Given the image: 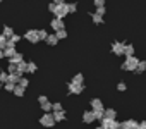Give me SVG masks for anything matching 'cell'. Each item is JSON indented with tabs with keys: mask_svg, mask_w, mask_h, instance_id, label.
Segmentation results:
<instances>
[{
	"mask_svg": "<svg viewBox=\"0 0 146 129\" xmlns=\"http://www.w3.org/2000/svg\"><path fill=\"white\" fill-rule=\"evenodd\" d=\"M67 9H69V14H74L76 11H78V4H67Z\"/></svg>",
	"mask_w": 146,
	"mask_h": 129,
	"instance_id": "obj_30",
	"label": "cell"
},
{
	"mask_svg": "<svg viewBox=\"0 0 146 129\" xmlns=\"http://www.w3.org/2000/svg\"><path fill=\"white\" fill-rule=\"evenodd\" d=\"M45 41H46V43H48V45H50V47H55V45H57V43H58V38H57V36H55V35H48V36H46V40H45Z\"/></svg>",
	"mask_w": 146,
	"mask_h": 129,
	"instance_id": "obj_17",
	"label": "cell"
},
{
	"mask_svg": "<svg viewBox=\"0 0 146 129\" xmlns=\"http://www.w3.org/2000/svg\"><path fill=\"white\" fill-rule=\"evenodd\" d=\"M124 55H125V57L134 55V47H132V45H129V43H125V47H124Z\"/></svg>",
	"mask_w": 146,
	"mask_h": 129,
	"instance_id": "obj_18",
	"label": "cell"
},
{
	"mask_svg": "<svg viewBox=\"0 0 146 129\" xmlns=\"http://www.w3.org/2000/svg\"><path fill=\"white\" fill-rule=\"evenodd\" d=\"M65 0H53V4H64Z\"/></svg>",
	"mask_w": 146,
	"mask_h": 129,
	"instance_id": "obj_44",
	"label": "cell"
},
{
	"mask_svg": "<svg viewBox=\"0 0 146 129\" xmlns=\"http://www.w3.org/2000/svg\"><path fill=\"white\" fill-rule=\"evenodd\" d=\"M2 35H4L5 38H11V36L14 35V29H12L11 26H4V29H2Z\"/></svg>",
	"mask_w": 146,
	"mask_h": 129,
	"instance_id": "obj_21",
	"label": "cell"
},
{
	"mask_svg": "<svg viewBox=\"0 0 146 129\" xmlns=\"http://www.w3.org/2000/svg\"><path fill=\"white\" fill-rule=\"evenodd\" d=\"M7 40H11L14 45H17V43L21 41V36H19V35H12V36H11V38H7Z\"/></svg>",
	"mask_w": 146,
	"mask_h": 129,
	"instance_id": "obj_34",
	"label": "cell"
},
{
	"mask_svg": "<svg viewBox=\"0 0 146 129\" xmlns=\"http://www.w3.org/2000/svg\"><path fill=\"white\" fill-rule=\"evenodd\" d=\"M40 124H41L43 127H53V126H55L53 114H50V112H45V114L40 117Z\"/></svg>",
	"mask_w": 146,
	"mask_h": 129,
	"instance_id": "obj_3",
	"label": "cell"
},
{
	"mask_svg": "<svg viewBox=\"0 0 146 129\" xmlns=\"http://www.w3.org/2000/svg\"><path fill=\"white\" fill-rule=\"evenodd\" d=\"M105 115V119H115L117 117V110H113V108H105V112H103Z\"/></svg>",
	"mask_w": 146,
	"mask_h": 129,
	"instance_id": "obj_15",
	"label": "cell"
},
{
	"mask_svg": "<svg viewBox=\"0 0 146 129\" xmlns=\"http://www.w3.org/2000/svg\"><path fill=\"white\" fill-rule=\"evenodd\" d=\"M50 28H52L53 31H58V29H64V28H65V24H64V19H58V17H53V19L50 21Z\"/></svg>",
	"mask_w": 146,
	"mask_h": 129,
	"instance_id": "obj_7",
	"label": "cell"
},
{
	"mask_svg": "<svg viewBox=\"0 0 146 129\" xmlns=\"http://www.w3.org/2000/svg\"><path fill=\"white\" fill-rule=\"evenodd\" d=\"M21 60H24V59H23V53H19V52H17L14 57H11V59H9V64H14V66H17Z\"/></svg>",
	"mask_w": 146,
	"mask_h": 129,
	"instance_id": "obj_14",
	"label": "cell"
},
{
	"mask_svg": "<svg viewBox=\"0 0 146 129\" xmlns=\"http://www.w3.org/2000/svg\"><path fill=\"white\" fill-rule=\"evenodd\" d=\"M124 47H125V43H122V41H113V45H112L113 55H124Z\"/></svg>",
	"mask_w": 146,
	"mask_h": 129,
	"instance_id": "obj_8",
	"label": "cell"
},
{
	"mask_svg": "<svg viewBox=\"0 0 146 129\" xmlns=\"http://www.w3.org/2000/svg\"><path fill=\"white\" fill-rule=\"evenodd\" d=\"M2 2H4V0H0V4H2Z\"/></svg>",
	"mask_w": 146,
	"mask_h": 129,
	"instance_id": "obj_48",
	"label": "cell"
},
{
	"mask_svg": "<svg viewBox=\"0 0 146 129\" xmlns=\"http://www.w3.org/2000/svg\"><path fill=\"white\" fill-rule=\"evenodd\" d=\"M38 102H40V103H45V102H48V98H46L45 95H41V96H38Z\"/></svg>",
	"mask_w": 146,
	"mask_h": 129,
	"instance_id": "obj_42",
	"label": "cell"
},
{
	"mask_svg": "<svg viewBox=\"0 0 146 129\" xmlns=\"http://www.w3.org/2000/svg\"><path fill=\"white\" fill-rule=\"evenodd\" d=\"M12 93H14L16 96H24V88H21V86L17 84V86L14 88V91H12Z\"/></svg>",
	"mask_w": 146,
	"mask_h": 129,
	"instance_id": "obj_29",
	"label": "cell"
},
{
	"mask_svg": "<svg viewBox=\"0 0 146 129\" xmlns=\"http://www.w3.org/2000/svg\"><path fill=\"white\" fill-rule=\"evenodd\" d=\"M91 21H93L95 24H102V23H103V17L98 16V14H91Z\"/></svg>",
	"mask_w": 146,
	"mask_h": 129,
	"instance_id": "obj_27",
	"label": "cell"
},
{
	"mask_svg": "<svg viewBox=\"0 0 146 129\" xmlns=\"http://www.w3.org/2000/svg\"><path fill=\"white\" fill-rule=\"evenodd\" d=\"M5 43H7V38H5L2 33H0V50H4V48H5Z\"/></svg>",
	"mask_w": 146,
	"mask_h": 129,
	"instance_id": "obj_33",
	"label": "cell"
},
{
	"mask_svg": "<svg viewBox=\"0 0 146 129\" xmlns=\"http://www.w3.org/2000/svg\"><path fill=\"white\" fill-rule=\"evenodd\" d=\"M26 69H28V62L21 60V62L17 64V69H16V74H17V76H23V74L26 72Z\"/></svg>",
	"mask_w": 146,
	"mask_h": 129,
	"instance_id": "obj_11",
	"label": "cell"
},
{
	"mask_svg": "<svg viewBox=\"0 0 146 129\" xmlns=\"http://www.w3.org/2000/svg\"><path fill=\"white\" fill-rule=\"evenodd\" d=\"M24 40L29 41V43H38V41H40L38 31H36V29H28V31L24 33Z\"/></svg>",
	"mask_w": 146,
	"mask_h": 129,
	"instance_id": "obj_5",
	"label": "cell"
},
{
	"mask_svg": "<svg viewBox=\"0 0 146 129\" xmlns=\"http://www.w3.org/2000/svg\"><path fill=\"white\" fill-rule=\"evenodd\" d=\"M91 110H93V108H91ZM103 112H105V108H95V110H93L95 119H96V120H102V119H103V115H105Z\"/></svg>",
	"mask_w": 146,
	"mask_h": 129,
	"instance_id": "obj_19",
	"label": "cell"
},
{
	"mask_svg": "<svg viewBox=\"0 0 146 129\" xmlns=\"http://www.w3.org/2000/svg\"><path fill=\"white\" fill-rule=\"evenodd\" d=\"M41 105V110H45V112H50L52 110V103L50 102H45V103H40Z\"/></svg>",
	"mask_w": 146,
	"mask_h": 129,
	"instance_id": "obj_32",
	"label": "cell"
},
{
	"mask_svg": "<svg viewBox=\"0 0 146 129\" xmlns=\"http://www.w3.org/2000/svg\"><path fill=\"white\" fill-rule=\"evenodd\" d=\"M55 36L58 38V41H60V40H65V38H67V31H65V28H64V29L55 31Z\"/></svg>",
	"mask_w": 146,
	"mask_h": 129,
	"instance_id": "obj_23",
	"label": "cell"
},
{
	"mask_svg": "<svg viewBox=\"0 0 146 129\" xmlns=\"http://www.w3.org/2000/svg\"><path fill=\"white\" fill-rule=\"evenodd\" d=\"M17 84L16 83H12V81H7V83H4V90L5 91H14V88H16Z\"/></svg>",
	"mask_w": 146,
	"mask_h": 129,
	"instance_id": "obj_24",
	"label": "cell"
},
{
	"mask_svg": "<svg viewBox=\"0 0 146 129\" xmlns=\"http://www.w3.org/2000/svg\"><path fill=\"white\" fill-rule=\"evenodd\" d=\"M103 129H120V122H117L115 119H102V124H100Z\"/></svg>",
	"mask_w": 146,
	"mask_h": 129,
	"instance_id": "obj_4",
	"label": "cell"
},
{
	"mask_svg": "<svg viewBox=\"0 0 146 129\" xmlns=\"http://www.w3.org/2000/svg\"><path fill=\"white\" fill-rule=\"evenodd\" d=\"M91 108H93V110H95V108H103L102 100H100V98H93V100H91Z\"/></svg>",
	"mask_w": 146,
	"mask_h": 129,
	"instance_id": "obj_22",
	"label": "cell"
},
{
	"mask_svg": "<svg viewBox=\"0 0 146 129\" xmlns=\"http://www.w3.org/2000/svg\"><path fill=\"white\" fill-rule=\"evenodd\" d=\"M67 90L72 95H79L84 91V84H76V83H67Z\"/></svg>",
	"mask_w": 146,
	"mask_h": 129,
	"instance_id": "obj_6",
	"label": "cell"
},
{
	"mask_svg": "<svg viewBox=\"0 0 146 129\" xmlns=\"http://www.w3.org/2000/svg\"><path fill=\"white\" fill-rule=\"evenodd\" d=\"M67 14H69V9H67V2H64V4H57V5H55V11H53V17L64 19Z\"/></svg>",
	"mask_w": 146,
	"mask_h": 129,
	"instance_id": "obj_2",
	"label": "cell"
},
{
	"mask_svg": "<svg viewBox=\"0 0 146 129\" xmlns=\"http://www.w3.org/2000/svg\"><path fill=\"white\" fill-rule=\"evenodd\" d=\"M16 69H17V66H14V64H9L7 72H9V74H16Z\"/></svg>",
	"mask_w": 146,
	"mask_h": 129,
	"instance_id": "obj_36",
	"label": "cell"
},
{
	"mask_svg": "<svg viewBox=\"0 0 146 129\" xmlns=\"http://www.w3.org/2000/svg\"><path fill=\"white\" fill-rule=\"evenodd\" d=\"M137 129H146V120H143V122H139V127Z\"/></svg>",
	"mask_w": 146,
	"mask_h": 129,
	"instance_id": "obj_43",
	"label": "cell"
},
{
	"mask_svg": "<svg viewBox=\"0 0 146 129\" xmlns=\"http://www.w3.org/2000/svg\"><path fill=\"white\" fill-rule=\"evenodd\" d=\"M144 71H146V60H139L134 72H136V74H141V72H144Z\"/></svg>",
	"mask_w": 146,
	"mask_h": 129,
	"instance_id": "obj_16",
	"label": "cell"
},
{
	"mask_svg": "<svg viewBox=\"0 0 146 129\" xmlns=\"http://www.w3.org/2000/svg\"><path fill=\"white\" fill-rule=\"evenodd\" d=\"M96 7H105V0H93Z\"/></svg>",
	"mask_w": 146,
	"mask_h": 129,
	"instance_id": "obj_40",
	"label": "cell"
},
{
	"mask_svg": "<svg viewBox=\"0 0 146 129\" xmlns=\"http://www.w3.org/2000/svg\"><path fill=\"white\" fill-rule=\"evenodd\" d=\"M55 5H57V4L50 2V4H48V12H52V14H53V11H55Z\"/></svg>",
	"mask_w": 146,
	"mask_h": 129,
	"instance_id": "obj_41",
	"label": "cell"
},
{
	"mask_svg": "<svg viewBox=\"0 0 146 129\" xmlns=\"http://www.w3.org/2000/svg\"><path fill=\"white\" fill-rule=\"evenodd\" d=\"M117 90H119V91H125V90H127V84H125V83H122V81H120V83H119V84H117Z\"/></svg>",
	"mask_w": 146,
	"mask_h": 129,
	"instance_id": "obj_39",
	"label": "cell"
},
{
	"mask_svg": "<svg viewBox=\"0 0 146 129\" xmlns=\"http://www.w3.org/2000/svg\"><path fill=\"white\" fill-rule=\"evenodd\" d=\"M96 129H103V127H102V126H98V127H96Z\"/></svg>",
	"mask_w": 146,
	"mask_h": 129,
	"instance_id": "obj_47",
	"label": "cell"
},
{
	"mask_svg": "<svg viewBox=\"0 0 146 129\" xmlns=\"http://www.w3.org/2000/svg\"><path fill=\"white\" fill-rule=\"evenodd\" d=\"M57 110H64V107H62V103H52V112H57Z\"/></svg>",
	"mask_w": 146,
	"mask_h": 129,
	"instance_id": "obj_35",
	"label": "cell"
},
{
	"mask_svg": "<svg viewBox=\"0 0 146 129\" xmlns=\"http://www.w3.org/2000/svg\"><path fill=\"white\" fill-rule=\"evenodd\" d=\"M105 12H107V9H105V7H96V12H95V14H98V16H102V17H103V16H105Z\"/></svg>",
	"mask_w": 146,
	"mask_h": 129,
	"instance_id": "obj_37",
	"label": "cell"
},
{
	"mask_svg": "<svg viewBox=\"0 0 146 129\" xmlns=\"http://www.w3.org/2000/svg\"><path fill=\"white\" fill-rule=\"evenodd\" d=\"M46 36H48V33H46L45 29H38V38H40V41L46 40Z\"/></svg>",
	"mask_w": 146,
	"mask_h": 129,
	"instance_id": "obj_31",
	"label": "cell"
},
{
	"mask_svg": "<svg viewBox=\"0 0 146 129\" xmlns=\"http://www.w3.org/2000/svg\"><path fill=\"white\" fill-rule=\"evenodd\" d=\"M19 78H21V76H17V74H9V81H12V83H16V84H17Z\"/></svg>",
	"mask_w": 146,
	"mask_h": 129,
	"instance_id": "obj_38",
	"label": "cell"
},
{
	"mask_svg": "<svg viewBox=\"0 0 146 129\" xmlns=\"http://www.w3.org/2000/svg\"><path fill=\"white\" fill-rule=\"evenodd\" d=\"M36 69H38V67H36V64H35V62H28V69H26V72L35 74V72H36Z\"/></svg>",
	"mask_w": 146,
	"mask_h": 129,
	"instance_id": "obj_26",
	"label": "cell"
},
{
	"mask_svg": "<svg viewBox=\"0 0 146 129\" xmlns=\"http://www.w3.org/2000/svg\"><path fill=\"white\" fill-rule=\"evenodd\" d=\"M2 88H4V84H2V83H0V90H2Z\"/></svg>",
	"mask_w": 146,
	"mask_h": 129,
	"instance_id": "obj_46",
	"label": "cell"
},
{
	"mask_svg": "<svg viewBox=\"0 0 146 129\" xmlns=\"http://www.w3.org/2000/svg\"><path fill=\"white\" fill-rule=\"evenodd\" d=\"M17 53V50H16V47H5L4 48V57H7V59H11V57H14Z\"/></svg>",
	"mask_w": 146,
	"mask_h": 129,
	"instance_id": "obj_12",
	"label": "cell"
},
{
	"mask_svg": "<svg viewBox=\"0 0 146 129\" xmlns=\"http://www.w3.org/2000/svg\"><path fill=\"white\" fill-rule=\"evenodd\" d=\"M7 81H9V72H7V71H0V83L4 84V83H7Z\"/></svg>",
	"mask_w": 146,
	"mask_h": 129,
	"instance_id": "obj_25",
	"label": "cell"
},
{
	"mask_svg": "<svg viewBox=\"0 0 146 129\" xmlns=\"http://www.w3.org/2000/svg\"><path fill=\"white\" fill-rule=\"evenodd\" d=\"M70 83H76V84H83V83H84V76H83L81 72H78V74H76L74 78H72V81H70Z\"/></svg>",
	"mask_w": 146,
	"mask_h": 129,
	"instance_id": "obj_20",
	"label": "cell"
},
{
	"mask_svg": "<svg viewBox=\"0 0 146 129\" xmlns=\"http://www.w3.org/2000/svg\"><path fill=\"white\" fill-rule=\"evenodd\" d=\"M137 62H139V59H136L134 55H131V57H125V62L122 64V69H124V71H136V67H137Z\"/></svg>",
	"mask_w": 146,
	"mask_h": 129,
	"instance_id": "obj_1",
	"label": "cell"
},
{
	"mask_svg": "<svg viewBox=\"0 0 146 129\" xmlns=\"http://www.w3.org/2000/svg\"><path fill=\"white\" fill-rule=\"evenodd\" d=\"M96 119H95V114H93V110H86L84 114H83V122L84 124H91V122H95Z\"/></svg>",
	"mask_w": 146,
	"mask_h": 129,
	"instance_id": "obj_10",
	"label": "cell"
},
{
	"mask_svg": "<svg viewBox=\"0 0 146 129\" xmlns=\"http://www.w3.org/2000/svg\"><path fill=\"white\" fill-rule=\"evenodd\" d=\"M139 127V122H136L134 119H129L125 122H120V129H137Z\"/></svg>",
	"mask_w": 146,
	"mask_h": 129,
	"instance_id": "obj_9",
	"label": "cell"
},
{
	"mask_svg": "<svg viewBox=\"0 0 146 129\" xmlns=\"http://www.w3.org/2000/svg\"><path fill=\"white\" fill-rule=\"evenodd\" d=\"M17 84H19L21 88H24V90H26V88H28V84H29V81H28L26 78H23V76H21V78H19V81H17Z\"/></svg>",
	"mask_w": 146,
	"mask_h": 129,
	"instance_id": "obj_28",
	"label": "cell"
},
{
	"mask_svg": "<svg viewBox=\"0 0 146 129\" xmlns=\"http://www.w3.org/2000/svg\"><path fill=\"white\" fill-rule=\"evenodd\" d=\"M52 114H53L55 122H62V120H65V112H64V110H57V112H52Z\"/></svg>",
	"mask_w": 146,
	"mask_h": 129,
	"instance_id": "obj_13",
	"label": "cell"
},
{
	"mask_svg": "<svg viewBox=\"0 0 146 129\" xmlns=\"http://www.w3.org/2000/svg\"><path fill=\"white\" fill-rule=\"evenodd\" d=\"M0 59H4V50H0Z\"/></svg>",
	"mask_w": 146,
	"mask_h": 129,
	"instance_id": "obj_45",
	"label": "cell"
}]
</instances>
